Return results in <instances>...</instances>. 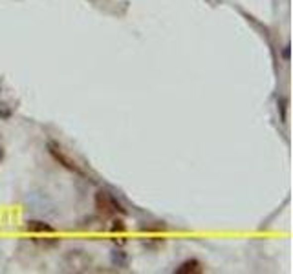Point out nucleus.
<instances>
[{
    "label": "nucleus",
    "instance_id": "obj_1",
    "mask_svg": "<svg viewBox=\"0 0 293 274\" xmlns=\"http://www.w3.org/2000/svg\"><path fill=\"white\" fill-rule=\"evenodd\" d=\"M96 207L99 212H103V214H114V212L125 214L126 212V210L123 209V205L117 201V197L112 196V194H107V192H97Z\"/></svg>",
    "mask_w": 293,
    "mask_h": 274
},
{
    "label": "nucleus",
    "instance_id": "obj_2",
    "mask_svg": "<svg viewBox=\"0 0 293 274\" xmlns=\"http://www.w3.org/2000/svg\"><path fill=\"white\" fill-rule=\"evenodd\" d=\"M48 152L52 154V157H54L55 161L59 163V165H62L64 168H68V170H72V172H77V174H81V170L77 168V165L68 157V155L62 152V150L57 146V144H54V143H50L48 144Z\"/></svg>",
    "mask_w": 293,
    "mask_h": 274
},
{
    "label": "nucleus",
    "instance_id": "obj_3",
    "mask_svg": "<svg viewBox=\"0 0 293 274\" xmlns=\"http://www.w3.org/2000/svg\"><path fill=\"white\" fill-rule=\"evenodd\" d=\"M204 271V265L198 262V260H194V258H191V260H185L183 263H179L178 269L174 271L176 274H194V273H202Z\"/></svg>",
    "mask_w": 293,
    "mask_h": 274
},
{
    "label": "nucleus",
    "instance_id": "obj_4",
    "mask_svg": "<svg viewBox=\"0 0 293 274\" xmlns=\"http://www.w3.org/2000/svg\"><path fill=\"white\" fill-rule=\"evenodd\" d=\"M26 228H28L30 232H33V234H54L55 232L54 227L48 225V223H44V221H39V220L28 221Z\"/></svg>",
    "mask_w": 293,
    "mask_h": 274
},
{
    "label": "nucleus",
    "instance_id": "obj_5",
    "mask_svg": "<svg viewBox=\"0 0 293 274\" xmlns=\"http://www.w3.org/2000/svg\"><path fill=\"white\" fill-rule=\"evenodd\" d=\"M112 262H114V265H117V267H126L128 256H126L123 250H114V252H112Z\"/></svg>",
    "mask_w": 293,
    "mask_h": 274
},
{
    "label": "nucleus",
    "instance_id": "obj_6",
    "mask_svg": "<svg viewBox=\"0 0 293 274\" xmlns=\"http://www.w3.org/2000/svg\"><path fill=\"white\" fill-rule=\"evenodd\" d=\"M110 230H112L114 234H116V232L123 234V232L126 230V227L123 225V221H121V220H116V221H114V225H112V228H110Z\"/></svg>",
    "mask_w": 293,
    "mask_h": 274
},
{
    "label": "nucleus",
    "instance_id": "obj_7",
    "mask_svg": "<svg viewBox=\"0 0 293 274\" xmlns=\"http://www.w3.org/2000/svg\"><path fill=\"white\" fill-rule=\"evenodd\" d=\"M0 117H2V119H9V117H11V110H6L4 104H0Z\"/></svg>",
    "mask_w": 293,
    "mask_h": 274
},
{
    "label": "nucleus",
    "instance_id": "obj_8",
    "mask_svg": "<svg viewBox=\"0 0 293 274\" xmlns=\"http://www.w3.org/2000/svg\"><path fill=\"white\" fill-rule=\"evenodd\" d=\"M290 51H292V46H290V44H286V46H284V49H282V59L286 60V62H290Z\"/></svg>",
    "mask_w": 293,
    "mask_h": 274
},
{
    "label": "nucleus",
    "instance_id": "obj_9",
    "mask_svg": "<svg viewBox=\"0 0 293 274\" xmlns=\"http://www.w3.org/2000/svg\"><path fill=\"white\" fill-rule=\"evenodd\" d=\"M279 108H281L282 121H284V119H286V101H284V99H279Z\"/></svg>",
    "mask_w": 293,
    "mask_h": 274
},
{
    "label": "nucleus",
    "instance_id": "obj_10",
    "mask_svg": "<svg viewBox=\"0 0 293 274\" xmlns=\"http://www.w3.org/2000/svg\"><path fill=\"white\" fill-rule=\"evenodd\" d=\"M2 159H4V148L0 146V161H2Z\"/></svg>",
    "mask_w": 293,
    "mask_h": 274
}]
</instances>
